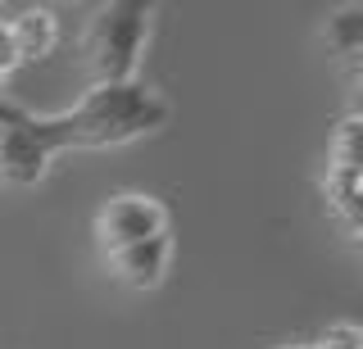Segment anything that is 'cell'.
Here are the masks:
<instances>
[{"label":"cell","instance_id":"11","mask_svg":"<svg viewBox=\"0 0 363 349\" xmlns=\"http://www.w3.org/2000/svg\"><path fill=\"white\" fill-rule=\"evenodd\" d=\"M28 118H32V114H28L23 105H14V100L0 96V137H5V132H14V127H23Z\"/></svg>","mask_w":363,"mask_h":349},{"label":"cell","instance_id":"2","mask_svg":"<svg viewBox=\"0 0 363 349\" xmlns=\"http://www.w3.org/2000/svg\"><path fill=\"white\" fill-rule=\"evenodd\" d=\"M145 28H150V5L113 0V5L96 9V18L86 28V64L96 73V86L132 82L145 46Z\"/></svg>","mask_w":363,"mask_h":349},{"label":"cell","instance_id":"6","mask_svg":"<svg viewBox=\"0 0 363 349\" xmlns=\"http://www.w3.org/2000/svg\"><path fill=\"white\" fill-rule=\"evenodd\" d=\"M14 37L18 59H45L55 50V14L50 9H23L14 23H5Z\"/></svg>","mask_w":363,"mask_h":349},{"label":"cell","instance_id":"10","mask_svg":"<svg viewBox=\"0 0 363 349\" xmlns=\"http://www.w3.org/2000/svg\"><path fill=\"white\" fill-rule=\"evenodd\" d=\"M359 345H363L359 326H332V331H327L318 345H309V349H359Z\"/></svg>","mask_w":363,"mask_h":349},{"label":"cell","instance_id":"1","mask_svg":"<svg viewBox=\"0 0 363 349\" xmlns=\"http://www.w3.org/2000/svg\"><path fill=\"white\" fill-rule=\"evenodd\" d=\"M168 105L155 91L136 82H113V86H91L68 114L60 118H37V132L45 150H77V145H123L132 137L164 127Z\"/></svg>","mask_w":363,"mask_h":349},{"label":"cell","instance_id":"8","mask_svg":"<svg viewBox=\"0 0 363 349\" xmlns=\"http://www.w3.org/2000/svg\"><path fill=\"white\" fill-rule=\"evenodd\" d=\"M327 46L345 59L363 50V5H345L336 18H327Z\"/></svg>","mask_w":363,"mask_h":349},{"label":"cell","instance_id":"4","mask_svg":"<svg viewBox=\"0 0 363 349\" xmlns=\"http://www.w3.org/2000/svg\"><path fill=\"white\" fill-rule=\"evenodd\" d=\"M45 164H50V150H45V141L37 132V118H28L23 127L0 137V182L32 186L45 177Z\"/></svg>","mask_w":363,"mask_h":349},{"label":"cell","instance_id":"3","mask_svg":"<svg viewBox=\"0 0 363 349\" xmlns=\"http://www.w3.org/2000/svg\"><path fill=\"white\" fill-rule=\"evenodd\" d=\"M96 236L109 254L141 245L150 236H164V209L145 195H113L105 209L96 213Z\"/></svg>","mask_w":363,"mask_h":349},{"label":"cell","instance_id":"12","mask_svg":"<svg viewBox=\"0 0 363 349\" xmlns=\"http://www.w3.org/2000/svg\"><path fill=\"white\" fill-rule=\"evenodd\" d=\"M18 64V50H14V37H9V28L0 23V77H5L9 69Z\"/></svg>","mask_w":363,"mask_h":349},{"label":"cell","instance_id":"7","mask_svg":"<svg viewBox=\"0 0 363 349\" xmlns=\"http://www.w3.org/2000/svg\"><path fill=\"white\" fill-rule=\"evenodd\" d=\"M363 190H359V173H345V168H327V205L340 222L350 227V236H359L363 227Z\"/></svg>","mask_w":363,"mask_h":349},{"label":"cell","instance_id":"5","mask_svg":"<svg viewBox=\"0 0 363 349\" xmlns=\"http://www.w3.org/2000/svg\"><path fill=\"white\" fill-rule=\"evenodd\" d=\"M109 263H113V273L128 281V286H136V290L159 286V281H164V268H168V231L150 236V241H141V245H128V250H118V254H109Z\"/></svg>","mask_w":363,"mask_h":349},{"label":"cell","instance_id":"9","mask_svg":"<svg viewBox=\"0 0 363 349\" xmlns=\"http://www.w3.org/2000/svg\"><path fill=\"white\" fill-rule=\"evenodd\" d=\"M359 141H363V118H359V114H350V118L336 127V141H332V168L359 173V164H363Z\"/></svg>","mask_w":363,"mask_h":349}]
</instances>
